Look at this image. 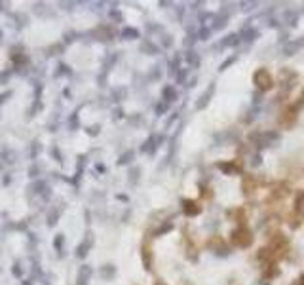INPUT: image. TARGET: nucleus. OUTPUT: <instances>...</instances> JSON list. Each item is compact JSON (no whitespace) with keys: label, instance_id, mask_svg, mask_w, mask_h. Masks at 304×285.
I'll use <instances>...</instances> for the list:
<instances>
[{"label":"nucleus","instance_id":"obj_3","mask_svg":"<svg viewBox=\"0 0 304 285\" xmlns=\"http://www.w3.org/2000/svg\"><path fill=\"white\" fill-rule=\"evenodd\" d=\"M294 122H296V108L294 106H287L282 112V116H280V124L285 126V128H291Z\"/></svg>","mask_w":304,"mask_h":285},{"label":"nucleus","instance_id":"obj_6","mask_svg":"<svg viewBox=\"0 0 304 285\" xmlns=\"http://www.w3.org/2000/svg\"><path fill=\"white\" fill-rule=\"evenodd\" d=\"M293 285H304V276H300L298 280H294V284Z\"/></svg>","mask_w":304,"mask_h":285},{"label":"nucleus","instance_id":"obj_1","mask_svg":"<svg viewBox=\"0 0 304 285\" xmlns=\"http://www.w3.org/2000/svg\"><path fill=\"white\" fill-rule=\"evenodd\" d=\"M232 242L238 247H249L253 244V234H251V230L247 226H238L232 232Z\"/></svg>","mask_w":304,"mask_h":285},{"label":"nucleus","instance_id":"obj_4","mask_svg":"<svg viewBox=\"0 0 304 285\" xmlns=\"http://www.w3.org/2000/svg\"><path fill=\"white\" fill-rule=\"evenodd\" d=\"M255 186H256L255 179H253L251 175H246V177H244V192H246V194H251V192L255 190Z\"/></svg>","mask_w":304,"mask_h":285},{"label":"nucleus","instance_id":"obj_5","mask_svg":"<svg viewBox=\"0 0 304 285\" xmlns=\"http://www.w3.org/2000/svg\"><path fill=\"white\" fill-rule=\"evenodd\" d=\"M184 211H186V215H198L202 208L196 202H184Z\"/></svg>","mask_w":304,"mask_h":285},{"label":"nucleus","instance_id":"obj_2","mask_svg":"<svg viewBox=\"0 0 304 285\" xmlns=\"http://www.w3.org/2000/svg\"><path fill=\"white\" fill-rule=\"evenodd\" d=\"M253 80H255V84L258 90H262V92H268V90H272V86H274V80H272V74L266 70V68H258L253 76Z\"/></svg>","mask_w":304,"mask_h":285}]
</instances>
